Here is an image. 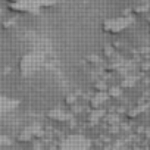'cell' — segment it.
Masks as SVG:
<instances>
[{"mask_svg": "<svg viewBox=\"0 0 150 150\" xmlns=\"http://www.w3.org/2000/svg\"><path fill=\"white\" fill-rule=\"evenodd\" d=\"M40 0H11V5L15 11L19 12H31L40 6Z\"/></svg>", "mask_w": 150, "mask_h": 150, "instance_id": "cell-1", "label": "cell"}]
</instances>
